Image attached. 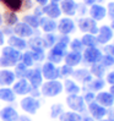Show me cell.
I'll use <instances>...</instances> for the list:
<instances>
[{
  "instance_id": "1",
  "label": "cell",
  "mask_w": 114,
  "mask_h": 121,
  "mask_svg": "<svg viewBox=\"0 0 114 121\" xmlns=\"http://www.w3.org/2000/svg\"><path fill=\"white\" fill-rule=\"evenodd\" d=\"M0 54H1L0 55V67L9 69V67H14L17 62H20L22 53L9 45H5Z\"/></svg>"
},
{
  "instance_id": "2",
  "label": "cell",
  "mask_w": 114,
  "mask_h": 121,
  "mask_svg": "<svg viewBox=\"0 0 114 121\" xmlns=\"http://www.w3.org/2000/svg\"><path fill=\"white\" fill-rule=\"evenodd\" d=\"M41 94L46 98H54L58 97L63 93V82L59 80H52V81H46L42 83L39 87Z\"/></svg>"
},
{
  "instance_id": "3",
  "label": "cell",
  "mask_w": 114,
  "mask_h": 121,
  "mask_svg": "<svg viewBox=\"0 0 114 121\" xmlns=\"http://www.w3.org/2000/svg\"><path fill=\"white\" fill-rule=\"evenodd\" d=\"M68 45L60 43V42H56V43L48 50V54L46 56L47 61L49 62H53L55 65L58 64H61L63 60H64V56L68 53Z\"/></svg>"
},
{
  "instance_id": "4",
  "label": "cell",
  "mask_w": 114,
  "mask_h": 121,
  "mask_svg": "<svg viewBox=\"0 0 114 121\" xmlns=\"http://www.w3.org/2000/svg\"><path fill=\"white\" fill-rule=\"evenodd\" d=\"M66 105L69 106V109L71 111H75V112H86L87 111V105L85 103L82 95L80 94H70L66 97Z\"/></svg>"
},
{
  "instance_id": "5",
  "label": "cell",
  "mask_w": 114,
  "mask_h": 121,
  "mask_svg": "<svg viewBox=\"0 0 114 121\" xmlns=\"http://www.w3.org/2000/svg\"><path fill=\"white\" fill-rule=\"evenodd\" d=\"M103 52L99 49L98 47H93V48H85L82 52V62L86 65H93L101 61L102 59Z\"/></svg>"
},
{
  "instance_id": "6",
  "label": "cell",
  "mask_w": 114,
  "mask_h": 121,
  "mask_svg": "<svg viewBox=\"0 0 114 121\" xmlns=\"http://www.w3.org/2000/svg\"><path fill=\"white\" fill-rule=\"evenodd\" d=\"M20 108L26 114L34 115L41 108V102L38 98H33L31 95H27V97H23L20 100Z\"/></svg>"
},
{
  "instance_id": "7",
  "label": "cell",
  "mask_w": 114,
  "mask_h": 121,
  "mask_svg": "<svg viewBox=\"0 0 114 121\" xmlns=\"http://www.w3.org/2000/svg\"><path fill=\"white\" fill-rule=\"evenodd\" d=\"M77 28L82 33H90V34H97L98 32V25L95 20H92L90 16H83L80 17L76 22Z\"/></svg>"
},
{
  "instance_id": "8",
  "label": "cell",
  "mask_w": 114,
  "mask_h": 121,
  "mask_svg": "<svg viewBox=\"0 0 114 121\" xmlns=\"http://www.w3.org/2000/svg\"><path fill=\"white\" fill-rule=\"evenodd\" d=\"M56 31L60 34L70 35L76 31V22L73 20V17H60L59 21L56 22Z\"/></svg>"
},
{
  "instance_id": "9",
  "label": "cell",
  "mask_w": 114,
  "mask_h": 121,
  "mask_svg": "<svg viewBox=\"0 0 114 121\" xmlns=\"http://www.w3.org/2000/svg\"><path fill=\"white\" fill-rule=\"evenodd\" d=\"M41 72L43 76V80L46 81H52V80H59L60 75H59V67L53 62L46 61L43 62V65L41 67Z\"/></svg>"
},
{
  "instance_id": "10",
  "label": "cell",
  "mask_w": 114,
  "mask_h": 121,
  "mask_svg": "<svg viewBox=\"0 0 114 121\" xmlns=\"http://www.w3.org/2000/svg\"><path fill=\"white\" fill-rule=\"evenodd\" d=\"M113 37H114V32L110 28V26L102 25L101 27H98V32L96 34L98 44H102V45L109 44V42L113 40Z\"/></svg>"
},
{
  "instance_id": "11",
  "label": "cell",
  "mask_w": 114,
  "mask_h": 121,
  "mask_svg": "<svg viewBox=\"0 0 114 121\" xmlns=\"http://www.w3.org/2000/svg\"><path fill=\"white\" fill-rule=\"evenodd\" d=\"M25 78L30 82L32 88H39L42 86V83H43V76H42V72H41L39 67L28 69Z\"/></svg>"
},
{
  "instance_id": "12",
  "label": "cell",
  "mask_w": 114,
  "mask_h": 121,
  "mask_svg": "<svg viewBox=\"0 0 114 121\" xmlns=\"http://www.w3.org/2000/svg\"><path fill=\"white\" fill-rule=\"evenodd\" d=\"M12 31H14V34H15V35H18V37L25 38V39L33 37L34 34L36 35H39L34 30H32L30 26L26 25L25 22H22V21H21V22L18 21V22L12 27Z\"/></svg>"
},
{
  "instance_id": "13",
  "label": "cell",
  "mask_w": 114,
  "mask_h": 121,
  "mask_svg": "<svg viewBox=\"0 0 114 121\" xmlns=\"http://www.w3.org/2000/svg\"><path fill=\"white\" fill-rule=\"evenodd\" d=\"M87 111H88V114H90V116H92L96 121L107 117V114H108V109H105L104 106L99 105L97 102L90 103V104L87 105Z\"/></svg>"
},
{
  "instance_id": "14",
  "label": "cell",
  "mask_w": 114,
  "mask_h": 121,
  "mask_svg": "<svg viewBox=\"0 0 114 121\" xmlns=\"http://www.w3.org/2000/svg\"><path fill=\"white\" fill-rule=\"evenodd\" d=\"M11 89L14 91V93L16 95H27V94H30L32 87L26 78H18V80L14 82Z\"/></svg>"
},
{
  "instance_id": "15",
  "label": "cell",
  "mask_w": 114,
  "mask_h": 121,
  "mask_svg": "<svg viewBox=\"0 0 114 121\" xmlns=\"http://www.w3.org/2000/svg\"><path fill=\"white\" fill-rule=\"evenodd\" d=\"M88 16L95 20L96 22H99V21H103L107 17V10L105 6L102 4H95L91 5L88 8Z\"/></svg>"
},
{
  "instance_id": "16",
  "label": "cell",
  "mask_w": 114,
  "mask_h": 121,
  "mask_svg": "<svg viewBox=\"0 0 114 121\" xmlns=\"http://www.w3.org/2000/svg\"><path fill=\"white\" fill-rule=\"evenodd\" d=\"M95 102H97L99 105L104 106L105 109H110L112 106H114V98L108 91H101L96 93V99Z\"/></svg>"
},
{
  "instance_id": "17",
  "label": "cell",
  "mask_w": 114,
  "mask_h": 121,
  "mask_svg": "<svg viewBox=\"0 0 114 121\" xmlns=\"http://www.w3.org/2000/svg\"><path fill=\"white\" fill-rule=\"evenodd\" d=\"M59 6H60L61 13L65 15L66 17L76 16V8H77L76 0H61Z\"/></svg>"
},
{
  "instance_id": "18",
  "label": "cell",
  "mask_w": 114,
  "mask_h": 121,
  "mask_svg": "<svg viewBox=\"0 0 114 121\" xmlns=\"http://www.w3.org/2000/svg\"><path fill=\"white\" fill-rule=\"evenodd\" d=\"M74 78V81L79 82V83H82L83 86L85 84H87L92 78H93V76L91 75L90 70L85 69V67H81V69H77V70H74L73 72V76H71Z\"/></svg>"
},
{
  "instance_id": "19",
  "label": "cell",
  "mask_w": 114,
  "mask_h": 121,
  "mask_svg": "<svg viewBox=\"0 0 114 121\" xmlns=\"http://www.w3.org/2000/svg\"><path fill=\"white\" fill-rule=\"evenodd\" d=\"M16 81V76L10 69L0 70V87H10Z\"/></svg>"
},
{
  "instance_id": "20",
  "label": "cell",
  "mask_w": 114,
  "mask_h": 121,
  "mask_svg": "<svg viewBox=\"0 0 114 121\" xmlns=\"http://www.w3.org/2000/svg\"><path fill=\"white\" fill-rule=\"evenodd\" d=\"M43 13H44V16L52 18V20H55V21L60 18L63 15L59 4H53V3H48L47 5L43 6Z\"/></svg>"
},
{
  "instance_id": "21",
  "label": "cell",
  "mask_w": 114,
  "mask_h": 121,
  "mask_svg": "<svg viewBox=\"0 0 114 121\" xmlns=\"http://www.w3.org/2000/svg\"><path fill=\"white\" fill-rule=\"evenodd\" d=\"M20 116L18 111L11 105L4 106V108L0 109V119L3 121H17Z\"/></svg>"
},
{
  "instance_id": "22",
  "label": "cell",
  "mask_w": 114,
  "mask_h": 121,
  "mask_svg": "<svg viewBox=\"0 0 114 121\" xmlns=\"http://www.w3.org/2000/svg\"><path fill=\"white\" fill-rule=\"evenodd\" d=\"M8 45L16 49V50H26L27 49V40L25 38H21L18 35H15V34H11L8 37Z\"/></svg>"
},
{
  "instance_id": "23",
  "label": "cell",
  "mask_w": 114,
  "mask_h": 121,
  "mask_svg": "<svg viewBox=\"0 0 114 121\" xmlns=\"http://www.w3.org/2000/svg\"><path fill=\"white\" fill-rule=\"evenodd\" d=\"M56 21L47 16H42L39 18V28L44 33H54L56 31Z\"/></svg>"
},
{
  "instance_id": "24",
  "label": "cell",
  "mask_w": 114,
  "mask_h": 121,
  "mask_svg": "<svg viewBox=\"0 0 114 121\" xmlns=\"http://www.w3.org/2000/svg\"><path fill=\"white\" fill-rule=\"evenodd\" d=\"M64 62L65 65L71 66V67H76L82 62V53H76V52H68L64 56Z\"/></svg>"
},
{
  "instance_id": "25",
  "label": "cell",
  "mask_w": 114,
  "mask_h": 121,
  "mask_svg": "<svg viewBox=\"0 0 114 121\" xmlns=\"http://www.w3.org/2000/svg\"><path fill=\"white\" fill-rule=\"evenodd\" d=\"M105 81H104V78H92V80L87 83V84H85V91H91V92H93V93H98V92H101L104 89L105 87Z\"/></svg>"
},
{
  "instance_id": "26",
  "label": "cell",
  "mask_w": 114,
  "mask_h": 121,
  "mask_svg": "<svg viewBox=\"0 0 114 121\" xmlns=\"http://www.w3.org/2000/svg\"><path fill=\"white\" fill-rule=\"evenodd\" d=\"M63 89L65 91L68 95L70 94H80L81 93V87L76 81L71 80V78H65L63 82Z\"/></svg>"
},
{
  "instance_id": "27",
  "label": "cell",
  "mask_w": 114,
  "mask_h": 121,
  "mask_svg": "<svg viewBox=\"0 0 114 121\" xmlns=\"http://www.w3.org/2000/svg\"><path fill=\"white\" fill-rule=\"evenodd\" d=\"M1 4L6 10H10L14 12H21L22 9V0H0Z\"/></svg>"
},
{
  "instance_id": "28",
  "label": "cell",
  "mask_w": 114,
  "mask_h": 121,
  "mask_svg": "<svg viewBox=\"0 0 114 121\" xmlns=\"http://www.w3.org/2000/svg\"><path fill=\"white\" fill-rule=\"evenodd\" d=\"M3 22L5 26H9V27H14L17 22H18V16L16 12L10 11V10H5L3 13Z\"/></svg>"
},
{
  "instance_id": "29",
  "label": "cell",
  "mask_w": 114,
  "mask_h": 121,
  "mask_svg": "<svg viewBox=\"0 0 114 121\" xmlns=\"http://www.w3.org/2000/svg\"><path fill=\"white\" fill-rule=\"evenodd\" d=\"M16 99V94L10 87H1L0 88V100L5 103H14Z\"/></svg>"
},
{
  "instance_id": "30",
  "label": "cell",
  "mask_w": 114,
  "mask_h": 121,
  "mask_svg": "<svg viewBox=\"0 0 114 121\" xmlns=\"http://www.w3.org/2000/svg\"><path fill=\"white\" fill-rule=\"evenodd\" d=\"M90 72L95 78H103L105 76V73H107V69L102 65L101 62H97V64L91 65Z\"/></svg>"
},
{
  "instance_id": "31",
  "label": "cell",
  "mask_w": 114,
  "mask_h": 121,
  "mask_svg": "<svg viewBox=\"0 0 114 121\" xmlns=\"http://www.w3.org/2000/svg\"><path fill=\"white\" fill-rule=\"evenodd\" d=\"M81 43L85 48H93V47H98V42L95 34H90V33H83V35L80 38Z\"/></svg>"
},
{
  "instance_id": "32",
  "label": "cell",
  "mask_w": 114,
  "mask_h": 121,
  "mask_svg": "<svg viewBox=\"0 0 114 121\" xmlns=\"http://www.w3.org/2000/svg\"><path fill=\"white\" fill-rule=\"evenodd\" d=\"M59 121H82V115L75 111H64L59 116Z\"/></svg>"
},
{
  "instance_id": "33",
  "label": "cell",
  "mask_w": 114,
  "mask_h": 121,
  "mask_svg": "<svg viewBox=\"0 0 114 121\" xmlns=\"http://www.w3.org/2000/svg\"><path fill=\"white\" fill-rule=\"evenodd\" d=\"M22 22H25L26 25H28L34 31L39 28V17L34 16L33 13H31V15H23Z\"/></svg>"
},
{
  "instance_id": "34",
  "label": "cell",
  "mask_w": 114,
  "mask_h": 121,
  "mask_svg": "<svg viewBox=\"0 0 114 121\" xmlns=\"http://www.w3.org/2000/svg\"><path fill=\"white\" fill-rule=\"evenodd\" d=\"M42 39H43V43H44V48L50 49L58 40V35L55 33H44L42 35Z\"/></svg>"
},
{
  "instance_id": "35",
  "label": "cell",
  "mask_w": 114,
  "mask_h": 121,
  "mask_svg": "<svg viewBox=\"0 0 114 121\" xmlns=\"http://www.w3.org/2000/svg\"><path fill=\"white\" fill-rule=\"evenodd\" d=\"M27 48L30 49H37V48H44V43H43V39H42L41 35H33L28 39L27 42Z\"/></svg>"
},
{
  "instance_id": "36",
  "label": "cell",
  "mask_w": 114,
  "mask_h": 121,
  "mask_svg": "<svg viewBox=\"0 0 114 121\" xmlns=\"http://www.w3.org/2000/svg\"><path fill=\"white\" fill-rule=\"evenodd\" d=\"M30 52L32 54V58L34 62H42L46 60V49L43 48H37V49H30Z\"/></svg>"
},
{
  "instance_id": "37",
  "label": "cell",
  "mask_w": 114,
  "mask_h": 121,
  "mask_svg": "<svg viewBox=\"0 0 114 121\" xmlns=\"http://www.w3.org/2000/svg\"><path fill=\"white\" fill-rule=\"evenodd\" d=\"M27 71H28V67L25 66L21 61L17 62L16 65L14 66V73H15V76H16V80H18V78H25Z\"/></svg>"
},
{
  "instance_id": "38",
  "label": "cell",
  "mask_w": 114,
  "mask_h": 121,
  "mask_svg": "<svg viewBox=\"0 0 114 121\" xmlns=\"http://www.w3.org/2000/svg\"><path fill=\"white\" fill-rule=\"evenodd\" d=\"M69 48H70L71 52H76V53H82L83 49H85V47L82 45L80 38H74V39H71L70 43H69Z\"/></svg>"
},
{
  "instance_id": "39",
  "label": "cell",
  "mask_w": 114,
  "mask_h": 121,
  "mask_svg": "<svg viewBox=\"0 0 114 121\" xmlns=\"http://www.w3.org/2000/svg\"><path fill=\"white\" fill-rule=\"evenodd\" d=\"M20 61L22 62L25 66H27L28 69L32 67V66H33V64H34L33 58H32V54H31L30 50H25L22 54H21V60H20Z\"/></svg>"
},
{
  "instance_id": "40",
  "label": "cell",
  "mask_w": 114,
  "mask_h": 121,
  "mask_svg": "<svg viewBox=\"0 0 114 121\" xmlns=\"http://www.w3.org/2000/svg\"><path fill=\"white\" fill-rule=\"evenodd\" d=\"M64 112V106L60 103H55L50 106V117L52 119H59V116Z\"/></svg>"
},
{
  "instance_id": "41",
  "label": "cell",
  "mask_w": 114,
  "mask_h": 121,
  "mask_svg": "<svg viewBox=\"0 0 114 121\" xmlns=\"http://www.w3.org/2000/svg\"><path fill=\"white\" fill-rule=\"evenodd\" d=\"M73 72H74V67H71V66H68L64 64L63 66L59 67V75H60V78H69L73 76Z\"/></svg>"
},
{
  "instance_id": "42",
  "label": "cell",
  "mask_w": 114,
  "mask_h": 121,
  "mask_svg": "<svg viewBox=\"0 0 114 121\" xmlns=\"http://www.w3.org/2000/svg\"><path fill=\"white\" fill-rule=\"evenodd\" d=\"M102 65L105 67V69H109V67H113L114 66V58L108 54H103L102 55V59L99 61Z\"/></svg>"
},
{
  "instance_id": "43",
  "label": "cell",
  "mask_w": 114,
  "mask_h": 121,
  "mask_svg": "<svg viewBox=\"0 0 114 121\" xmlns=\"http://www.w3.org/2000/svg\"><path fill=\"white\" fill-rule=\"evenodd\" d=\"M88 6H86L83 3L79 4L77 3V8H76V15H79L80 17H83V16H86L87 13H88Z\"/></svg>"
},
{
  "instance_id": "44",
  "label": "cell",
  "mask_w": 114,
  "mask_h": 121,
  "mask_svg": "<svg viewBox=\"0 0 114 121\" xmlns=\"http://www.w3.org/2000/svg\"><path fill=\"white\" fill-rule=\"evenodd\" d=\"M82 98H83L85 103H86V105H88L90 103L95 102V99H96V93H93V92H91V91H85V93H83Z\"/></svg>"
},
{
  "instance_id": "45",
  "label": "cell",
  "mask_w": 114,
  "mask_h": 121,
  "mask_svg": "<svg viewBox=\"0 0 114 121\" xmlns=\"http://www.w3.org/2000/svg\"><path fill=\"white\" fill-rule=\"evenodd\" d=\"M105 10H107V16H108L112 20H114V1H109L107 3V6H105Z\"/></svg>"
},
{
  "instance_id": "46",
  "label": "cell",
  "mask_w": 114,
  "mask_h": 121,
  "mask_svg": "<svg viewBox=\"0 0 114 121\" xmlns=\"http://www.w3.org/2000/svg\"><path fill=\"white\" fill-rule=\"evenodd\" d=\"M104 77H105L104 78L105 83H108L109 86H114V70L109 71V72H107Z\"/></svg>"
},
{
  "instance_id": "47",
  "label": "cell",
  "mask_w": 114,
  "mask_h": 121,
  "mask_svg": "<svg viewBox=\"0 0 114 121\" xmlns=\"http://www.w3.org/2000/svg\"><path fill=\"white\" fill-rule=\"evenodd\" d=\"M103 54H108L114 58V44H105L103 45Z\"/></svg>"
},
{
  "instance_id": "48",
  "label": "cell",
  "mask_w": 114,
  "mask_h": 121,
  "mask_svg": "<svg viewBox=\"0 0 114 121\" xmlns=\"http://www.w3.org/2000/svg\"><path fill=\"white\" fill-rule=\"evenodd\" d=\"M33 9V0H22V9L21 11H28Z\"/></svg>"
},
{
  "instance_id": "49",
  "label": "cell",
  "mask_w": 114,
  "mask_h": 121,
  "mask_svg": "<svg viewBox=\"0 0 114 121\" xmlns=\"http://www.w3.org/2000/svg\"><path fill=\"white\" fill-rule=\"evenodd\" d=\"M33 15L39 17V18L42 16H44V13H43V6H39V5L34 6V8H33Z\"/></svg>"
},
{
  "instance_id": "50",
  "label": "cell",
  "mask_w": 114,
  "mask_h": 121,
  "mask_svg": "<svg viewBox=\"0 0 114 121\" xmlns=\"http://www.w3.org/2000/svg\"><path fill=\"white\" fill-rule=\"evenodd\" d=\"M82 3L90 8L91 5H95V4H102L103 0H82Z\"/></svg>"
},
{
  "instance_id": "51",
  "label": "cell",
  "mask_w": 114,
  "mask_h": 121,
  "mask_svg": "<svg viewBox=\"0 0 114 121\" xmlns=\"http://www.w3.org/2000/svg\"><path fill=\"white\" fill-rule=\"evenodd\" d=\"M1 32L4 33V35H11V34H14L12 27H9V26H4L1 28Z\"/></svg>"
},
{
  "instance_id": "52",
  "label": "cell",
  "mask_w": 114,
  "mask_h": 121,
  "mask_svg": "<svg viewBox=\"0 0 114 121\" xmlns=\"http://www.w3.org/2000/svg\"><path fill=\"white\" fill-rule=\"evenodd\" d=\"M30 95L31 97H33V98H39L42 94H41V91H39V88H32L31 89V92H30Z\"/></svg>"
},
{
  "instance_id": "53",
  "label": "cell",
  "mask_w": 114,
  "mask_h": 121,
  "mask_svg": "<svg viewBox=\"0 0 114 121\" xmlns=\"http://www.w3.org/2000/svg\"><path fill=\"white\" fill-rule=\"evenodd\" d=\"M107 117H109L110 120L114 121V106H112L110 109H108V114H107Z\"/></svg>"
},
{
  "instance_id": "54",
  "label": "cell",
  "mask_w": 114,
  "mask_h": 121,
  "mask_svg": "<svg viewBox=\"0 0 114 121\" xmlns=\"http://www.w3.org/2000/svg\"><path fill=\"white\" fill-rule=\"evenodd\" d=\"M33 1L39 6H44V5H47L49 3V0H33Z\"/></svg>"
},
{
  "instance_id": "55",
  "label": "cell",
  "mask_w": 114,
  "mask_h": 121,
  "mask_svg": "<svg viewBox=\"0 0 114 121\" xmlns=\"http://www.w3.org/2000/svg\"><path fill=\"white\" fill-rule=\"evenodd\" d=\"M17 121H32V119L30 116H27V115H20Z\"/></svg>"
},
{
  "instance_id": "56",
  "label": "cell",
  "mask_w": 114,
  "mask_h": 121,
  "mask_svg": "<svg viewBox=\"0 0 114 121\" xmlns=\"http://www.w3.org/2000/svg\"><path fill=\"white\" fill-rule=\"evenodd\" d=\"M4 44H5V35L0 30V47H4Z\"/></svg>"
},
{
  "instance_id": "57",
  "label": "cell",
  "mask_w": 114,
  "mask_h": 121,
  "mask_svg": "<svg viewBox=\"0 0 114 121\" xmlns=\"http://www.w3.org/2000/svg\"><path fill=\"white\" fill-rule=\"evenodd\" d=\"M82 121H96L92 116H90V115H83L82 116Z\"/></svg>"
},
{
  "instance_id": "58",
  "label": "cell",
  "mask_w": 114,
  "mask_h": 121,
  "mask_svg": "<svg viewBox=\"0 0 114 121\" xmlns=\"http://www.w3.org/2000/svg\"><path fill=\"white\" fill-rule=\"evenodd\" d=\"M108 92H109V93L112 94V97L114 98V86H110V87H109V91H108Z\"/></svg>"
},
{
  "instance_id": "59",
  "label": "cell",
  "mask_w": 114,
  "mask_h": 121,
  "mask_svg": "<svg viewBox=\"0 0 114 121\" xmlns=\"http://www.w3.org/2000/svg\"><path fill=\"white\" fill-rule=\"evenodd\" d=\"M61 0H49V3H53V4H60Z\"/></svg>"
},
{
  "instance_id": "60",
  "label": "cell",
  "mask_w": 114,
  "mask_h": 121,
  "mask_svg": "<svg viewBox=\"0 0 114 121\" xmlns=\"http://www.w3.org/2000/svg\"><path fill=\"white\" fill-rule=\"evenodd\" d=\"M4 22H3V15H1V12H0V27H3Z\"/></svg>"
},
{
  "instance_id": "61",
  "label": "cell",
  "mask_w": 114,
  "mask_h": 121,
  "mask_svg": "<svg viewBox=\"0 0 114 121\" xmlns=\"http://www.w3.org/2000/svg\"><path fill=\"white\" fill-rule=\"evenodd\" d=\"M110 28H112V30H113V32H114V20H112V22H110Z\"/></svg>"
},
{
  "instance_id": "62",
  "label": "cell",
  "mask_w": 114,
  "mask_h": 121,
  "mask_svg": "<svg viewBox=\"0 0 114 121\" xmlns=\"http://www.w3.org/2000/svg\"><path fill=\"white\" fill-rule=\"evenodd\" d=\"M98 121H113V120H110L109 117H104V119H102V120H98Z\"/></svg>"
},
{
  "instance_id": "63",
  "label": "cell",
  "mask_w": 114,
  "mask_h": 121,
  "mask_svg": "<svg viewBox=\"0 0 114 121\" xmlns=\"http://www.w3.org/2000/svg\"><path fill=\"white\" fill-rule=\"evenodd\" d=\"M53 121H59V120H53Z\"/></svg>"
},
{
  "instance_id": "64",
  "label": "cell",
  "mask_w": 114,
  "mask_h": 121,
  "mask_svg": "<svg viewBox=\"0 0 114 121\" xmlns=\"http://www.w3.org/2000/svg\"><path fill=\"white\" fill-rule=\"evenodd\" d=\"M113 42H114V37H113ZM113 44H114V43H113Z\"/></svg>"
}]
</instances>
